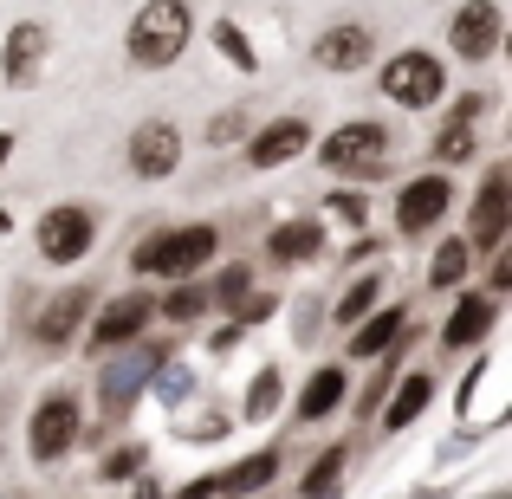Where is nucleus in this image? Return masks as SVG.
I'll return each mask as SVG.
<instances>
[{
    "mask_svg": "<svg viewBox=\"0 0 512 499\" xmlns=\"http://www.w3.org/2000/svg\"><path fill=\"white\" fill-rule=\"evenodd\" d=\"M273 409H279V376L260 370V376H253V389H247V415L260 422V415H273Z\"/></svg>",
    "mask_w": 512,
    "mask_h": 499,
    "instance_id": "cd10ccee",
    "label": "nucleus"
},
{
    "mask_svg": "<svg viewBox=\"0 0 512 499\" xmlns=\"http://www.w3.org/2000/svg\"><path fill=\"white\" fill-rule=\"evenodd\" d=\"M150 312H156V299H150V292H124V299H111V305L98 312V325H91V350L130 344V337L150 325Z\"/></svg>",
    "mask_w": 512,
    "mask_h": 499,
    "instance_id": "6e6552de",
    "label": "nucleus"
},
{
    "mask_svg": "<svg viewBox=\"0 0 512 499\" xmlns=\"http://www.w3.org/2000/svg\"><path fill=\"white\" fill-rule=\"evenodd\" d=\"M85 312H91V292L85 286H72V292H59V299L39 312V344L46 350H59V344H72V331L85 325Z\"/></svg>",
    "mask_w": 512,
    "mask_h": 499,
    "instance_id": "4468645a",
    "label": "nucleus"
},
{
    "mask_svg": "<svg viewBox=\"0 0 512 499\" xmlns=\"http://www.w3.org/2000/svg\"><path fill=\"white\" fill-rule=\"evenodd\" d=\"M487 331H493V299H461L454 318L441 325V344H448V350H474Z\"/></svg>",
    "mask_w": 512,
    "mask_h": 499,
    "instance_id": "f3484780",
    "label": "nucleus"
},
{
    "mask_svg": "<svg viewBox=\"0 0 512 499\" xmlns=\"http://www.w3.org/2000/svg\"><path fill=\"white\" fill-rule=\"evenodd\" d=\"M143 461H150V454H143V448H117L111 461H104V480H130V474H137Z\"/></svg>",
    "mask_w": 512,
    "mask_h": 499,
    "instance_id": "c756f323",
    "label": "nucleus"
},
{
    "mask_svg": "<svg viewBox=\"0 0 512 499\" xmlns=\"http://www.w3.org/2000/svg\"><path fill=\"white\" fill-rule=\"evenodd\" d=\"M0 65H7V85H33L39 78V65H46V26L39 20H20L7 33V52H0Z\"/></svg>",
    "mask_w": 512,
    "mask_h": 499,
    "instance_id": "f8f14e48",
    "label": "nucleus"
},
{
    "mask_svg": "<svg viewBox=\"0 0 512 499\" xmlns=\"http://www.w3.org/2000/svg\"><path fill=\"white\" fill-rule=\"evenodd\" d=\"M467 240H441V253H435V266H428V286L435 292H448V286H461V273H467Z\"/></svg>",
    "mask_w": 512,
    "mask_h": 499,
    "instance_id": "5701e85b",
    "label": "nucleus"
},
{
    "mask_svg": "<svg viewBox=\"0 0 512 499\" xmlns=\"http://www.w3.org/2000/svg\"><path fill=\"white\" fill-rule=\"evenodd\" d=\"M208 39H214V46L227 52V65H234V72H253V65H260V52H253V39L240 33L234 20H214V26H208Z\"/></svg>",
    "mask_w": 512,
    "mask_h": 499,
    "instance_id": "4be33fe9",
    "label": "nucleus"
},
{
    "mask_svg": "<svg viewBox=\"0 0 512 499\" xmlns=\"http://www.w3.org/2000/svg\"><path fill=\"white\" fill-rule=\"evenodd\" d=\"M441 85H448V72H441L435 52H396V59L383 65V91L396 104H409V111H422V104L441 98Z\"/></svg>",
    "mask_w": 512,
    "mask_h": 499,
    "instance_id": "20e7f679",
    "label": "nucleus"
},
{
    "mask_svg": "<svg viewBox=\"0 0 512 499\" xmlns=\"http://www.w3.org/2000/svg\"><path fill=\"white\" fill-rule=\"evenodd\" d=\"M188 33H195V20H188L182 0H150V7L130 20L124 52H130V65H143V72H163V65L182 59Z\"/></svg>",
    "mask_w": 512,
    "mask_h": 499,
    "instance_id": "f257e3e1",
    "label": "nucleus"
},
{
    "mask_svg": "<svg viewBox=\"0 0 512 499\" xmlns=\"http://www.w3.org/2000/svg\"><path fill=\"white\" fill-rule=\"evenodd\" d=\"M409 331V312H376V318H357L350 325V357H383L389 344H402Z\"/></svg>",
    "mask_w": 512,
    "mask_h": 499,
    "instance_id": "dca6fc26",
    "label": "nucleus"
},
{
    "mask_svg": "<svg viewBox=\"0 0 512 499\" xmlns=\"http://www.w3.org/2000/svg\"><path fill=\"white\" fill-rule=\"evenodd\" d=\"M338 467H344V448H331L325 461L305 474V493H312V499H331V487H338Z\"/></svg>",
    "mask_w": 512,
    "mask_h": 499,
    "instance_id": "c85d7f7f",
    "label": "nucleus"
},
{
    "mask_svg": "<svg viewBox=\"0 0 512 499\" xmlns=\"http://www.w3.org/2000/svg\"><path fill=\"white\" fill-rule=\"evenodd\" d=\"M130 499H163V487H150V480H143V487H137V493H130Z\"/></svg>",
    "mask_w": 512,
    "mask_h": 499,
    "instance_id": "f704fd0d",
    "label": "nucleus"
},
{
    "mask_svg": "<svg viewBox=\"0 0 512 499\" xmlns=\"http://www.w3.org/2000/svg\"><path fill=\"white\" fill-rule=\"evenodd\" d=\"M338 402H344V370L325 363V370H312V383H305V396H299V422H325Z\"/></svg>",
    "mask_w": 512,
    "mask_h": 499,
    "instance_id": "6ab92c4d",
    "label": "nucleus"
},
{
    "mask_svg": "<svg viewBox=\"0 0 512 499\" xmlns=\"http://www.w3.org/2000/svg\"><path fill=\"white\" fill-rule=\"evenodd\" d=\"M156 312H163V318H175V325H188V318H201V312H208V292H201V286H188V279H182V286H175L169 299L156 305Z\"/></svg>",
    "mask_w": 512,
    "mask_h": 499,
    "instance_id": "393cba45",
    "label": "nucleus"
},
{
    "mask_svg": "<svg viewBox=\"0 0 512 499\" xmlns=\"http://www.w3.org/2000/svg\"><path fill=\"white\" fill-rule=\"evenodd\" d=\"M247 286H253V279H247V266H227L214 292H221V305H240V299H247Z\"/></svg>",
    "mask_w": 512,
    "mask_h": 499,
    "instance_id": "7c9ffc66",
    "label": "nucleus"
},
{
    "mask_svg": "<svg viewBox=\"0 0 512 499\" xmlns=\"http://www.w3.org/2000/svg\"><path fill=\"white\" fill-rule=\"evenodd\" d=\"M383 156H389V137H383V124H344L338 137L325 143V169H338V175H383Z\"/></svg>",
    "mask_w": 512,
    "mask_h": 499,
    "instance_id": "39448f33",
    "label": "nucleus"
},
{
    "mask_svg": "<svg viewBox=\"0 0 512 499\" xmlns=\"http://www.w3.org/2000/svg\"><path fill=\"white\" fill-rule=\"evenodd\" d=\"M318 247H325V227L318 221H286V227H273V240H266L273 260H318Z\"/></svg>",
    "mask_w": 512,
    "mask_h": 499,
    "instance_id": "aec40b11",
    "label": "nucleus"
},
{
    "mask_svg": "<svg viewBox=\"0 0 512 499\" xmlns=\"http://www.w3.org/2000/svg\"><path fill=\"white\" fill-rule=\"evenodd\" d=\"M7 227H13V221H7V214H0V234H7Z\"/></svg>",
    "mask_w": 512,
    "mask_h": 499,
    "instance_id": "e433bc0d",
    "label": "nucleus"
},
{
    "mask_svg": "<svg viewBox=\"0 0 512 499\" xmlns=\"http://www.w3.org/2000/svg\"><path fill=\"white\" fill-rule=\"evenodd\" d=\"M376 292H383V279L376 273H363L357 286L344 292V305H338V325H357V318H370V305H376Z\"/></svg>",
    "mask_w": 512,
    "mask_h": 499,
    "instance_id": "a878e982",
    "label": "nucleus"
},
{
    "mask_svg": "<svg viewBox=\"0 0 512 499\" xmlns=\"http://www.w3.org/2000/svg\"><path fill=\"white\" fill-rule=\"evenodd\" d=\"M221 247L214 227H175V234H156L137 247V273H163V279H188L208 266V253Z\"/></svg>",
    "mask_w": 512,
    "mask_h": 499,
    "instance_id": "f03ea898",
    "label": "nucleus"
},
{
    "mask_svg": "<svg viewBox=\"0 0 512 499\" xmlns=\"http://www.w3.org/2000/svg\"><path fill=\"white\" fill-rule=\"evenodd\" d=\"M312 59L325 65V72H357V65L370 59V33H363V26H331V33H318Z\"/></svg>",
    "mask_w": 512,
    "mask_h": 499,
    "instance_id": "2eb2a0df",
    "label": "nucleus"
},
{
    "mask_svg": "<svg viewBox=\"0 0 512 499\" xmlns=\"http://www.w3.org/2000/svg\"><path fill=\"white\" fill-rule=\"evenodd\" d=\"M305 143H312V130H305L299 117H279V124H266L260 137L247 143V163L253 169H279V163H292V156H305Z\"/></svg>",
    "mask_w": 512,
    "mask_h": 499,
    "instance_id": "ddd939ff",
    "label": "nucleus"
},
{
    "mask_svg": "<svg viewBox=\"0 0 512 499\" xmlns=\"http://www.w3.org/2000/svg\"><path fill=\"white\" fill-rule=\"evenodd\" d=\"M143 383H150V357L130 363V370H117L111 383H104V402H111V415H124V409H130V396H137Z\"/></svg>",
    "mask_w": 512,
    "mask_h": 499,
    "instance_id": "b1692460",
    "label": "nucleus"
},
{
    "mask_svg": "<svg viewBox=\"0 0 512 499\" xmlns=\"http://www.w3.org/2000/svg\"><path fill=\"white\" fill-rule=\"evenodd\" d=\"M325 208H331V214H344L350 227H357V221H370V201H363V195H344V188H338V195L325 201Z\"/></svg>",
    "mask_w": 512,
    "mask_h": 499,
    "instance_id": "2f4dec72",
    "label": "nucleus"
},
{
    "mask_svg": "<svg viewBox=\"0 0 512 499\" xmlns=\"http://www.w3.org/2000/svg\"><path fill=\"white\" fill-rule=\"evenodd\" d=\"M72 441H78V402H72V396H46V402L33 409V435H26L33 461H39V467L59 461Z\"/></svg>",
    "mask_w": 512,
    "mask_h": 499,
    "instance_id": "423d86ee",
    "label": "nucleus"
},
{
    "mask_svg": "<svg viewBox=\"0 0 512 499\" xmlns=\"http://www.w3.org/2000/svg\"><path fill=\"white\" fill-rule=\"evenodd\" d=\"M7 156H13V137H7V130H0V169H7Z\"/></svg>",
    "mask_w": 512,
    "mask_h": 499,
    "instance_id": "c9c22d12",
    "label": "nucleus"
},
{
    "mask_svg": "<svg viewBox=\"0 0 512 499\" xmlns=\"http://www.w3.org/2000/svg\"><path fill=\"white\" fill-rule=\"evenodd\" d=\"M435 156L441 163H467V156H474V130L461 124V117H454L448 130H441V143H435Z\"/></svg>",
    "mask_w": 512,
    "mask_h": 499,
    "instance_id": "bb28decb",
    "label": "nucleus"
},
{
    "mask_svg": "<svg viewBox=\"0 0 512 499\" xmlns=\"http://www.w3.org/2000/svg\"><path fill=\"white\" fill-rule=\"evenodd\" d=\"M240 137V111H221V124H214V143H234Z\"/></svg>",
    "mask_w": 512,
    "mask_h": 499,
    "instance_id": "473e14b6",
    "label": "nucleus"
},
{
    "mask_svg": "<svg viewBox=\"0 0 512 499\" xmlns=\"http://www.w3.org/2000/svg\"><path fill=\"white\" fill-rule=\"evenodd\" d=\"M493 499H512V493H493Z\"/></svg>",
    "mask_w": 512,
    "mask_h": 499,
    "instance_id": "4c0bfd02",
    "label": "nucleus"
},
{
    "mask_svg": "<svg viewBox=\"0 0 512 499\" xmlns=\"http://www.w3.org/2000/svg\"><path fill=\"white\" fill-rule=\"evenodd\" d=\"M91 240H98V221H91V208L65 201V208H52L46 221H39V260H52V266H78V260L91 253Z\"/></svg>",
    "mask_w": 512,
    "mask_h": 499,
    "instance_id": "7ed1b4c3",
    "label": "nucleus"
},
{
    "mask_svg": "<svg viewBox=\"0 0 512 499\" xmlns=\"http://www.w3.org/2000/svg\"><path fill=\"white\" fill-rule=\"evenodd\" d=\"M273 474H279V454L273 448H266V454H247L240 467L214 474V493H266V487H273Z\"/></svg>",
    "mask_w": 512,
    "mask_h": 499,
    "instance_id": "a211bd4d",
    "label": "nucleus"
},
{
    "mask_svg": "<svg viewBox=\"0 0 512 499\" xmlns=\"http://www.w3.org/2000/svg\"><path fill=\"white\" fill-rule=\"evenodd\" d=\"M175 163H182V137H175V124H169V117H150V124L130 137V169L156 182V175H169Z\"/></svg>",
    "mask_w": 512,
    "mask_h": 499,
    "instance_id": "9d476101",
    "label": "nucleus"
},
{
    "mask_svg": "<svg viewBox=\"0 0 512 499\" xmlns=\"http://www.w3.org/2000/svg\"><path fill=\"white\" fill-rule=\"evenodd\" d=\"M448 201H454L448 175H415V182L396 195V227L402 234H428V227L448 214Z\"/></svg>",
    "mask_w": 512,
    "mask_h": 499,
    "instance_id": "0eeeda50",
    "label": "nucleus"
},
{
    "mask_svg": "<svg viewBox=\"0 0 512 499\" xmlns=\"http://www.w3.org/2000/svg\"><path fill=\"white\" fill-rule=\"evenodd\" d=\"M448 39H454L461 59H493V46H500V7H493V0H467V7L454 13Z\"/></svg>",
    "mask_w": 512,
    "mask_h": 499,
    "instance_id": "1a4fd4ad",
    "label": "nucleus"
},
{
    "mask_svg": "<svg viewBox=\"0 0 512 499\" xmlns=\"http://www.w3.org/2000/svg\"><path fill=\"white\" fill-rule=\"evenodd\" d=\"M175 499H214V480H195V487H182Z\"/></svg>",
    "mask_w": 512,
    "mask_h": 499,
    "instance_id": "72a5a7b5",
    "label": "nucleus"
},
{
    "mask_svg": "<svg viewBox=\"0 0 512 499\" xmlns=\"http://www.w3.org/2000/svg\"><path fill=\"white\" fill-rule=\"evenodd\" d=\"M506 221H512V182L493 169L487 188H480V201H474V240H467V247H500Z\"/></svg>",
    "mask_w": 512,
    "mask_h": 499,
    "instance_id": "9b49d317",
    "label": "nucleus"
},
{
    "mask_svg": "<svg viewBox=\"0 0 512 499\" xmlns=\"http://www.w3.org/2000/svg\"><path fill=\"white\" fill-rule=\"evenodd\" d=\"M428 396H435V383H428V376H409V383L396 389V402L383 409V428H409L415 415L428 409Z\"/></svg>",
    "mask_w": 512,
    "mask_h": 499,
    "instance_id": "412c9836",
    "label": "nucleus"
}]
</instances>
